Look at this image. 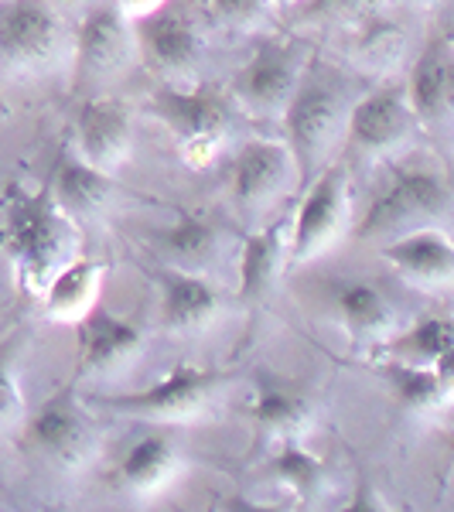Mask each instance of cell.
Here are the masks:
<instances>
[{"mask_svg": "<svg viewBox=\"0 0 454 512\" xmlns=\"http://www.w3.org/2000/svg\"><path fill=\"white\" fill-rule=\"evenodd\" d=\"M117 0L96 4L82 14L76 35H72V65H76V86H103L117 79L137 52L134 24L127 21Z\"/></svg>", "mask_w": 454, "mask_h": 512, "instance_id": "7", "label": "cell"}, {"mask_svg": "<svg viewBox=\"0 0 454 512\" xmlns=\"http://www.w3.org/2000/svg\"><path fill=\"white\" fill-rule=\"evenodd\" d=\"M103 277H106L103 260H93V256H72L59 274L48 280L45 291H41L45 315L55 321H79L96 304Z\"/></svg>", "mask_w": 454, "mask_h": 512, "instance_id": "20", "label": "cell"}, {"mask_svg": "<svg viewBox=\"0 0 454 512\" xmlns=\"http://www.w3.org/2000/svg\"><path fill=\"white\" fill-rule=\"evenodd\" d=\"M417 127V113L410 106L407 93L396 89H379L359 99L349 113V140L369 158H383V154H396Z\"/></svg>", "mask_w": 454, "mask_h": 512, "instance_id": "12", "label": "cell"}, {"mask_svg": "<svg viewBox=\"0 0 454 512\" xmlns=\"http://www.w3.org/2000/svg\"><path fill=\"white\" fill-rule=\"evenodd\" d=\"M454 345V321L444 318H424L414 328H407L400 338H390L386 352L390 359L420 362V366H434L444 352Z\"/></svg>", "mask_w": 454, "mask_h": 512, "instance_id": "28", "label": "cell"}, {"mask_svg": "<svg viewBox=\"0 0 454 512\" xmlns=\"http://www.w3.org/2000/svg\"><path fill=\"white\" fill-rule=\"evenodd\" d=\"M24 417H28V407H24L21 383L14 369L7 366V359H0V431L24 424Z\"/></svg>", "mask_w": 454, "mask_h": 512, "instance_id": "31", "label": "cell"}, {"mask_svg": "<svg viewBox=\"0 0 454 512\" xmlns=\"http://www.w3.org/2000/svg\"><path fill=\"white\" fill-rule=\"evenodd\" d=\"M202 7L216 24L246 31V28H257L260 21H267L274 0H202Z\"/></svg>", "mask_w": 454, "mask_h": 512, "instance_id": "30", "label": "cell"}, {"mask_svg": "<svg viewBox=\"0 0 454 512\" xmlns=\"http://www.w3.org/2000/svg\"><path fill=\"white\" fill-rule=\"evenodd\" d=\"M448 38H451V45H454V24H451V35Z\"/></svg>", "mask_w": 454, "mask_h": 512, "instance_id": "36", "label": "cell"}, {"mask_svg": "<svg viewBox=\"0 0 454 512\" xmlns=\"http://www.w3.org/2000/svg\"><path fill=\"white\" fill-rule=\"evenodd\" d=\"M451 427H454V417H451Z\"/></svg>", "mask_w": 454, "mask_h": 512, "instance_id": "37", "label": "cell"}, {"mask_svg": "<svg viewBox=\"0 0 454 512\" xmlns=\"http://www.w3.org/2000/svg\"><path fill=\"white\" fill-rule=\"evenodd\" d=\"M76 325H79L76 379L113 376L144 352V332H140V325L113 315L103 304H93Z\"/></svg>", "mask_w": 454, "mask_h": 512, "instance_id": "10", "label": "cell"}, {"mask_svg": "<svg viewBox=\"0 0 454 512\" xmlns=\"http://www.w3.org/2000/svg\"><path fill=\"white\" fill-rule=\"evenodd\" d=\"M24 444L38 461L59 472H79L93 461L96 424L72 386L48 396L35 414L24 417Z\"/></svg>", "mask_w": 454, "mask_h": 512, "instance_id": "5", "label": "cell"}, {"mask_svg": "<svg viewBox=\"0 0 454 512\" xmlns=\"http://www.w3.org/2000/svg\"><path fill=\"white\" fill-rule=\"evenodd\" d=\"M287 219H277L270 226L246 236L243 253H239V297L243 301H263L274 291L280 270L287 260Z\"/></svg>", "mask_w": 454, "mask_h": 512, "instance_id": "19", "label": "cell"}, {"mask_svg": "<svg viewBox=\"0 0 454 512\" xmlns=\"http://www.w3.org/2000/svg\"><path fill=\"white\" fill-rule=\"evenodd\" d=\"M117 4L130 18H140V14H151V11H158V7H164V0H117Z\"/></svg>", "mask_w": 454, "mask_h": 512, "instance_id": "34", "label": "cell"}, {"mask_svg": "<svg viewBox=\"0 0 454 512\" xmlns=\"http://www.w3.org/2000/svg\"><path fill=\"white\" fill-rule=\"evenodd\" d=\"M379 0H311L308 14L311 18H345V14L373 11Z\"/></svg>", "mask_w": 454, "mask_h": 512, "instance_id": "32", "label": "cell"}, {"mask_svg": "<svg viewBox=\"0 0 454 512\" xmlns=\"http://www.w3.org/2000/svg\"><path fill=\"white\" fill-rule=\"evenodd\" d=\"M448 205H451V192L434 171L400 168L383 185V192L369 202L366 216L356 226V236L393 239L400 233H410V229L431 226L434 219H441L448 212Z\"/></svg>", "mask_w": 454, "mask_h": 512, "instance_id": "4", "label": "cell"}, {"mask_svg": "<svg viewBox=\"0 0 454 512\" xmlns=\"http://www.w3.org/2000/svg\"><path fill=\"white\" fill-rule=\"evenodd\" d=\"M427 4H434V0H427Z\"/></svg>", "mask_w": 454, "mask_h": 512, "instance_id": "38", "label": "cell"}, {"mask_svg": "<svg viewBox=\"0 0 454 512\" xmlns=\"http://www.w3.org/2000/svg\"><path fill=\"white\" fill-rule=\"evenodd\" d=\"M284 127H287V147L294 154L297 175H301V181H311L318 175L321 164H325L335 137L345 127L342 103H338V96L328 86L304 82V86H297L291 103H287Z\"/></svg>", "mask_w": 454, "mask_h": 512, "instance_id": "9", "label": "cell"}, {"mask_svg": "<svg viewBox=\"0 0 454 512\" xmlns=\"http://www.w3.org/2000/svg\"><path fill=\"white\" fill-rule=\"evenodd\" d=\"M250 417L267 437L297 441L311 424V400L291 386H260L250 403Z\"/></svg>", "mask_w": 454, "mask_h": 512, "instance_id": "23", "label": "cell"}, {"mask_svg": "<svg viewBox=\"0 0 454 512\" xmlns=\"http://www.w3.org/2000/svg\"><path fill=\"white\" fill-rule=\"evenodd\" d=\"M297 86H301V82H297L291 52L267 45L236 72L233 96L253 113H263V117H277L280 113V117H284Z\"/></svg>", "mask_w": 454, "mask_h": 512, "instance_id": "15", "label": "cell"}, {"mask_svg": "<svg viewBox=\"0 0 454 512\" xmlns=\"http://www.w3.org/2000/svg\"><path fill=\"white\" fill-rule=\"evenodd\" d=\"M59 4H65V7H76V4H86V0H59Z\"/></svg>", "mask_w": 454, "mask_h": 512, "instance_id": "35", "label": "cell"}, {"mask_svg": "<svg viewBox=\"0 0 454 512\" xmlns=\"http://www.w3.org/2000/svg\"><path fill=\"white\" fill-rule=\"evenodd\" d=\"M434 373H437V379H441L444 396H448V400H454V345L441 355V359L434 362Z\"/></svg>", "mask_w": 454, "mask_h": 512, "instance_id": "33", "label": "cell"}, {"mask_svg": "<svg viewBox=\"0 0 454 512\" xmlns=\"http://www.w3.org/2000/svg\"><path fill=\"white\" fill-rule=\"evenodd\" d=\"M407 99L414 106L417 120H441L454 110V59L444 52H424L410 72Z\"/></svg>", "mask_w": 454, "mask_h": 512, "instance_id": "22", "label": "cell"}, {"mask_svg": "<svg viewBox=\"0 0 454 512\" xmlns=\"http://www.w3.org/2000/svg\"><path fill=\"white\" fill-rule=\"evenodd\" d=\"M270 472L280 482V489L291 492L297 502H318L332 489L328 465L297 441H280V451L270 461Z\"/></svg>", "mask_w": 454, "mask_h": 512, "instance_id": "25", "label": "cell"}, {"mask_svg": "<svg viewBox=\"0 0 454 512\" xmlns=\"http://www.w3.org/2000/svg\"><path fill=\"white\" fill-rule=\"evenodd\" d=\"M151 113L175 134L178 147L192 164L212 161L233 127L229 99L212 89L161 86L151 96Z\"/></svg>", "mask_w": 454, "mask_h": 512, "instance_id": "6", "label": "cell"}, {"mask_svg": "<svg viewBox=\"0 0 454 512\" xmlns=\"http://www.w3.org/2000/svg\"><path fill=\"white\" fill-rule=\"evenodd\" d=\"M69 52L72 38L48 0H0V69L7 76L52 72Z\"/></svg>", "mask_w": 454, "mask_h": 512, "instance_id": "3", "label": "cell"}, {"mask_svg": "<svg viewBox=\"0 0 454 512\" xmlns=\"http://www.w3.org/2000/svg\"><path fill=\"white\" fill-rule=\"evenodd\" d=\"M137 55L151 72L164 79H188L202 59V35L185 14L158 7L151 14H140L134 24Z\"/></svg>", "mask_w": 454, "mask_h": 512, "instance_id": "11", "label": "cell"}, {"mask_svg": "<svg viewBox=\"0 0 454 512\" xmlns=\"http://www.w3.org/2000/svg\"><path fill=\"white\" fill-rule=\"evenodd\" d=\"M386 383L393 386L396 400L407 410H437L448 403L444 386L437 379L434 366H420V362H403V359H386L383 366Z\"/></svg>", "mask_w": 454, "mask_h": 512, "instance_id": "27", "label": "cell"}, {"mask_svg": "<svg viewBox=\"0 0 454 512\" xmlns=\"http://www.w3.org/2000/svg\"><path fill=\"white\" fill-rule=\"evenodd\" d=\"M52 195L55 202L69 212L72 219H86L96 216L99 209H106L113 198V178L110 171L89 164L82 154L76 151H62L59 161H55V175H52Z\"/></svg>", "mask_w": 454, "mask_h": 512, "instance_id": "18", "label": "cell"}, {"mask_svg": "<svg viewBox=\"0 0 454 512\" xmlns=\"http://www.w3.org/2000/svg\"><path fill=\"white\" fill-rule=\"evenodd\" d=\"M383 260L390 263L400 277L420 287L454 284V243L441 229L420 226L410 233L393 236L383 246Z\"/></svg>", "mask_w": 454, "mask_h": 512, "instance_id": "16", "label": "cell"}, {"mask_svg": "<svg viewBox=\"0 0 454 512\" xmlns=\"http://www.w3.org/2000/svg\"><path fill=\"white\" fill-rule=\"evenodd\" d=\"M222 373L202 366H178L147 390L134 393H96L89 407L110 417H130L140 424H192L212 414L222 393Z\"/></svg>", "mask_w": 454, "mask_h": 512, "instance_id": "2", "label": "cell"}, {"mask_svg": "<svg viewBox=\"0 0 454 512\" xmlns=\"http://www.w3.org/2000/svg\"><path fill=\"white\" fill-rule=\"evenodd\" d=\"M178 468V451L168 434H147L123 454L117 482L127 492H158Z\"/></svg>", "mask_w": 454, "mask_h": 512, "instance_id": "24", "label": "cell"}, {"mask_svg": "<svg viewBox=\"0 0 454 512\" xmlns=\"http://www.w3.org/2000/svg\"><path fill=\"white\" fill-rule=\"evenodd\" d=\"M349 219V175L342 164H328L321 175L311 178L308 195L297 205L291 222V243H287V263H308L335 243Z\"/></svg>", "mask_w": 454, "mask_h": 512, "instance_id": "8", "label": "cell"}, {"mask_svg": "<svg viewBox=\"0 0 454 512\" xmlns=\"http://www.w3.org/2000/svg\"><path fill=\"white\" fill-rule=\"evenodd\" d=\"M403 45H407V35H403L400 24L373 18L356 38V59L366 69H390V65L400 62Z\"/></svg>", "mask_w": 454, "mask_h": 512, "instance_id": "29", "label": "cell"}, {"mask_svg": "<svg viewBox=\"0 0 454 512\" xmlns=\"http://www.w3.org/2000/svg\"><path fill=\"white\" fill-rule=\"evenodd\" d=\"M164 256L175 263L178 270H205L222 256V246H226V233L209 219L198 216H181L175 226H168L158 236Z\"/></svg>", "mask_w": 454, "mask_h": 512, "instance_id": "21", "label": "cell"}, {"mask_svg": "<svg viewBox=\"0 0 454 512\" xmlns=\"http://www.w3.org/2000/svg\"><path fill=\"white\" fill-rule=\"evenodd\" d=\"M294 154L280 140H250L233 161V195L243 212H263L291 185Z\"/></svg>", "mask_w": 454, "mask_h": 512, "instance_id": "13", "label": "cell"}, {"mask_svg": "<svg viewBox=\"0 0 454 512\" xmlns=\"http://www.w3.org/2000/svg\"><path fill=\"white\" fill-rule=\"evenodd\" d=\"M161 284V325L164 332L188 335L205 328L219 315V294L195 270H158Z\"/></svg>", "mask_w": 454, "mask_h": 512, "instance_id": "17", "label": "cell"}, {"mask_svg": "<svg viewBox=\"0 0 454 512\" xmlns=\"http://www.w3.org/2000/svg\"><path fill=\"white\" fill-rule=\"evenodd\" d=\"M338 318L349 328V335L356 342H369V338L390 335L393 328V311L386 304V297L369 284H349L338 291Z\"/></svg>", "mask_w": 454, "mask_h": 512, "instance_id": "26", "label": "cell"}, {"mask_svg": "<svg viewBox=\"0 0 454 512\" xmlns=\"http://www.w3.org/2000/svg\"><path fill=\"white\" fill-rule=\"evenodd\" d=\"M76 219L55 202L52 188L7 192V222L0 229V250L11 256L28 294H41L65 263L76 256Z\"/></svg>", "mask_w": 454, "mask_h": 512, "instance_id": "1", "label": "cell"}, {"mask_svg": "<svg viewBox=\"0 0 454 512\" xmlns=\"http://www.w3.org/2000/svg\"><path fill=\"white\" fill-rule=\"evenodd\" d=\"M130 137H134V123H130V113L123 110L117 99L93 96L79 106L76 151L89 164L113 175L130 154Z\"/></svg>", "mask_w": 454, "mask_h": 512, "instance_id": "14", "label": "cell"}]
</instances>
